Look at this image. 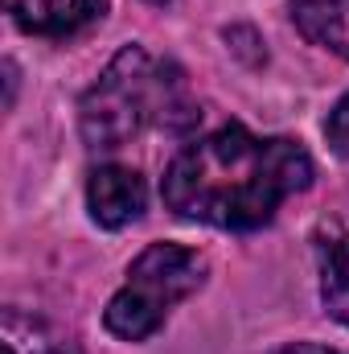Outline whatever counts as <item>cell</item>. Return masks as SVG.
Returning a JSON list of instances; mask_svg holds the SVG:
<instances>
[{"instance_id": "obj_1", "label": "cell", "mask_w": 349, "mask_h": 354, "mask_svg": "<svg viewBox=\"0 0 349 354\" xmlns=\"http://www.w3.org/2000/svg\"><path fill=\"white\" fill-rule=\"evenodd\" d=\"M312 185V157L288 136H255L226 124L197 136L169 161L161 198L177 218L218 231H255L275 210Z\"/></svg>"}, {"instance_id": "obj_2", "label": "cell", "mask_w": 349, "mask_h": 354, "mask_svg": "<svg viewBox=\"0 0 349 354\" xmlns=\"http://www.w3.org/2000/svg\"><path fill=\"white\" fill-rule=\"evenodd\" d=\"M185 75L173 62H157L144 46H123L79 103V132L87 149H119L144 124L185 132L197 120Z\"/></svg>"}, {"instance_id": "obj_3", "label": "cell", "mask_w": 349, "mask_h": 354, "mask_svg": "<svg viewBox=\"0 0 349 354\" xmlns=\"http://www.w3.org/2000/svg\"><path fill=\"white\" fill-rule=\"evenodd\" d=\"M206 256L185 243H148L128 268V284L107 301V330L123 342L152 338L177 301L193 297L206 284Z\"/></svg>"}, {"instance_id": "obj_4", "label": "cell", "mask_w": 349, "mask_h": 354, "mask_svg": "<svg viewBox=\"0 0 349 354\" xmlns=\"http://www.w3.org/2000/svg\"><path fill=\"white\" fill-rule=\"evenodd\" d=\"M144 202H148L144 177L136 169H128V165H99L87 181V210L107 231H119V227L136 223Z\"/></svg>"}, {"instance_id": "obj_5", "label": "cell", "mask_w": 349, "mask_h": 354, "mask_svg": "<svg viewBox=\"0 0 349 354\" xmlns=\"http://www.w3.org/2000/svg\"><path fill=\"white\" fill-rule=\"evenodd\" d=\"M8 17L37 37H66L107 12V0H4Z\"/></svg>"}, {"instance_id": "obj_6", "label": "cell", "mask_w": 349, "mask_h": 354, "mask_svg": "<svg viewBox=\"0 0 349 354\" xmlns=\"http://www.w3.org/2000/svg\"><path fill=\"white\" fill-rule=\"evenodd\" d=\"M317 264H321V301H325L329 317H337L349 330V231L321 227Z\"/></svg>"}, {"instance_id": "obj_7", "label": "cell", "mask_w": 349, "mask_h": 354, "mask_svg": "<svg viewBox=\"0 0 349 354\" xmlns=\"http://www.w3.org/2000/svg\"><path fill=\"white\" fill-rule=\"evenodd\" d=\"M0 338H4V354H83L62 326L25 309H4Z\"/></svg>"}, {"instance_id": "obj_8", "label": "cell", "mask_w": 349, "mask_h": 354, "mask_svg": "<svg viewBox=\"0 0 349 354\" xmlns=\"http://www.w3.org/2000/svg\"><path fill=\"white\" fill-rule=\"evenodd\" d=\"M292 25L304 41L349 62V0H292Z\"/></svg>"}, {"instance_id": "obj_9", "label": "cell", "mask_w": 349, "mask_h": 354, "mask_svg": "<svg viewBox=\"0 0 349 354\" xmlns=\"http://www.w3.org/2000/svg\"><path fill=\"white\" fill-rule=\"evenodd\" d=\"M325 136H329V149L337 157H349V95H341L325 120Z\"/></svg>"}, {"instance_id": "obj_10", "label": "cell", "mask_w": 349, "mask_h": 354, "mask_svg": "<svg viewBox=\"0 0 349 354\" xmlns=\"http://www.w3.org/2000/svg\"><path fill=\"white\" fill-rule=\"evenodd\" d=\"M275 354H341V351L321 346V342H292V346H283V351H275Z\"/></svg>"}, {"instance_id": "obj_11", "label": "cell", "mask_w": 349, "mask_h": 354, "mask_svg": "<svg viewBox=\"0 0 349 354\" xmlns=\"http://www.w3.org/2000/svg\"><path fill=\"white\" fill-rule=\"evenodd\" d=\"M148 4H169V0H148Z\"/></svg>"}]
</instances>
